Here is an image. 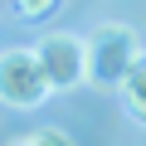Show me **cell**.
Here are the masks:
<instances>
[{"mask_svg":"<svg viewBox=\"0 0 146 146\" xmlns=\"http://www.w3.org/2000/svg\"><path fill=\"white\" fill-rule=\"evenodd\" d=\"M39 63H44V78L54 93H73L88 83V39L73 34V29H54L34 44Z\"/></svg>","mask_w":146,"mask_h":146,"instance_id":"cell-3","label":"cell"},{"mask_svg":"<svg viewBox=\"0 0 146 146\" xmlns=\"http://www.w3.org/2000/svg\"><path fill=\"white\" fill-rule=\"evenodd\" d=\"M49 78L34 49H0V102L15 112H34L39 102H49Z\"/></svg>","mask_w":146,"mask_h":146,"instance_id":"cell-2","label":"cell"},{"mask_svg":"<svg viewBox=\"0 0 146 146\" xmlns=\"http://www.w3.org/2000/svg\"><path fill=\"white\" fill-rule=\"evenodd\" d=\"M88 39V83L98 88H122V78L131 73V63L141 58V39L131 25L122 20H102Z\"/></svg>","mask_w":146,"mask_h":146,"instance_id":"cell-1","label":"cell"},{"mask_svg":"<svg viewBox=\"0 0 146 146\" xmlns=\"http://www.w3.org/2000/svg\"><path fill=\"white\" fill-rule=\"evenodd\" d=\"M58 5H63V0H15V15L29 20V25H39V20H49Z\"/></svg>","mask_w":146,"mask_h":146,"instance_id":"cell-5","label":"cell"},{"mask_svg":"<svg viewBox=\"0 0 146 146\" xmlns=\"http://www.w3.org/2000/svg\"><path fill=\"white\" fill-rule=\"evenodd\" d=\"M117 93H122V107H127V117L146 127V49H141V58L131 63V73L122 78V88H117Z\"/></svg>","mask_w":146,"mask_h":146,"instance_id":"cell-4","label":"cell"},{"mask_svg":"<svg viewBox=\"0 0 146 146\" xmlns=\"http://www.w3.org/2000/svg\"><path fill=\"white\" fill-rule=\"evenodd\" d=\"M15 146H73V136H68V131H58V127H39V131L20 136Z\"/></svg>","mask_w":146,"mask_h":146,"instance_id":"cell-6","label":"cell"}]
</instances>
